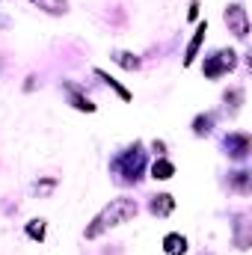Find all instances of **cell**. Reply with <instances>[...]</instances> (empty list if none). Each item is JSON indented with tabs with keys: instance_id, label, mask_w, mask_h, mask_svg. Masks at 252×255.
<instances>
[{
	"instance_id": "1",
	"label": "cell",
	"mask_w": 252,
	"mask_h": 255,
	"mask_svg": "<svg viewBox=\"0 0 252 255\" xmlns=\"http://www.w3.org/2000/svg\"><path fill=\"white\" fill-rule=\"evenodd\" d=\"M136 202L133 199H127V196H119V199H110V205L92 220V226H86V238L92 241V238H98V235H104L107 229H116V226H122L127 220H133L136 217Z\"/></svg>"
},
{
	"instance_id": "2",
	"label": "cell",
	"mask_w": 252,
	"mask_h": 255,
	"mask_svg": "<svg viewBox=\"0 0 252 255\" xmlns=\"http://www.w3.org/2000/svg\"><path fill=\"white\" fill-rule=\"evenodd\" d=\"M142 166H145V154H142V145H139V142H133L125 154L113 163V169H116L125 181H136V178L142 175Z\"/></svg>"
},
{
	"instance_id": "3",
	"label": "cell",
	"mask_w": 252,
	"mask_h": 255,
	"mask_svg": "<svg viewBox=\"0 0 252 255\" xmlns=\"http://www.w3.org/2000/svg\"><path fill=\"white\" fill-rule=\"evenodd\" d=\"M238 65V54L235 51H220L217 57H208L205 60V77H211V80H217V77H223L226 71H232Z\"/></svg>"
},
{
	"instance_id": "4",
	"label": "cell",
	"mask_w": 252,
	"mask_h": 255,
	"mask_svg": "<svg viewBox=\"0 0 252 255\" xmlns=\"http://www.w3.org/2000/svg\"><path fill=\"white\" fill-rule=\"evenodd\" d=\"M226 24H229V30L238 36V39H247V33H250V21H247V9L244 6H229L226 9Z\"/></svg>"
},
{
	"instance_id": "5",
	"label": "cell",
	"mask_w": 252,
	"mask_h": 255,
	"mask_svg": "<svg viewBox=\"0 0 252 255\" xmlns=\"http://www.w3.org/2000/svg\"><path fill=\"white\" fill-rule=\"evenodd\" d=\"M226 148H229V154H232L235 160H244V157L250 154V133H244V130L229 133V136H226Z\"/></svg>"
},
{
	"instance_id": "6",
	"label": "cell",
	"mask_w": 252,
	"mask_h": 255,
	"mask_svg": "<svg viewBox=\"0 0 252 255\" xmlns=\"http://www.w3.org/2000/svg\"><path fill=\"white\" fill-rule=\"evenodd\" d=\"M205 33H208V21H202L196 27V33H193V39H190V45H187V54H184V65H193L199 48H202V42H205Z\"/></svg>"
},
{
	"instance_id": "7",
	"label": "cell",
	"mask_w": 252,
	"mask_h": 255,
	"mask_svg": "<svg viewBox=\"0 0 252 255\" xmlns=\"http://www.w3.org/2000/svg\"><path fill=\"white\" fill-rule=\"evenodd\" d=\"M163 253L166 255H184L187 253V238L184 235H175V232L166 235L163 238Z\"/></svg>"
},
{
	"instance_id": "8",
	"label": "cell",
	"mask_w": 252,
	"mask_h": 255,
	"mask_svg": "<svg viewBox=\"0 0 252 255\" xmlns=\"http://www.w3.org/2000/svg\"><path fill=\"white\" fill-rule=\"evenodd\" d=\"M172 208H175V199L169 193H160V196L151 199V214L154 217H166V214H172Z\"/></svg>"
},
{
	"instance_id": "9",
	"label": "cell",
	"mask_w": 252,
	"mask_h": 255,
	"mask_svg": "<svg viewBox=\"0 0 252 255\" xmlns=\"http://www.w3.org/2000/svg\"><path fill=\"white\" fill-rule=\"evenodd\" d=\"M175 175V166L169 163V160H154V166H151V178H157V181H169Z\"/></svg>"
},
{
	"instance_id": "10",
	"label": "cell",
	"mask_w": 252,
	"mask_h": 255,
	"mask_svg": "<svg viewBox=\"0 0 252 255\" xmlns=\"http://www.w3.org/2000/svg\"><path fill=\"white\" fill-rule=\"evenodd\" d=\"M95 74H98V77H101V80H104L110 89H116L122 101H130V92H127V89L122 86V83H119V80H116V77H110V74H107V71H101V68H95Z\"/></svg>"
},
{
	"instance_id": "11",
	"label": "cell",
	"mask_w": 252,
	"mask_h": 255,
	"mask_svg": "<svg viewBox=\"0 0 252 255\" xmlns=\"http://www.w3.org/2000/svg\"><path fill=\"white\" fill-rule=\"evenodd\" d=\"M68 92H71V107L74 110H83V113H95V104L89 101V98H83L74 86H68Z\"/></svg>"
},
{
	"instance_id": "12",
	"label": "cell",
	"mask_w": 252,
	"mask_h": 255,
	"mask_svg": "<svg viewBox=\"0 0 252 255\" xmlns=\"http://www.w3.org/2000/svg\"><path fill=\"white\" fill-rule=\"evenodd\" d=\"M33 6H39V9H45V12H51V15H63L65 12V0H30Z\"/></svg>"
},
{
	"instance_id": "13",
	"label": "cell",
	"mask_w": 252,
	"mask_h": 255,
	"mask_svg": "<svg viewBox=\"0 0 252 255\" xmlns=\"http://www.w3.org/2000/svg\"><path fill=\"white\" fill-rule=\"evenodd\" d=\"M113 63L127 68V71H133V68H139V60L133 57V54H127V51H113Z\"/></svg>"
},
{
	"instance_id": "14",
	"label": "cell",
	"mask_w": 252,
	"mask_h": 255,
	"mask_svg": "<svg viewBox=\"0 0 252 255\" xmlns=\"http://www.w3.org/2000/svg\"><path fill=\"white\" fill-rule=\"evenodd\" d=\"M27 235L33 241H45V220H30L27 223Z\"/></svg>"
},
{
	"instance_id": "15",
	"label": "cell",
	"mask_w": 252,
	"mask_h": 255,
	"mask_svg": "<svg viewBox=\"0 0 252 255\" xmlns=\"http://www.w3.org/2000/svg\"><path fill=\"white\" fill-rule=\"evenodd\" d=\"M211 125H214V116H199V119L193 122V130L202 136V133H208V130H211Z\"/></svg>"
},
{
	"instance_id": "16",
	"label": "cell",
	"mask_w": 252,
	"mask_h": 255,
	"mask_svg": "<svg viewBox=\"0 0 252 255\" xmlns=\"http://www.w3.org/2000/svg\"><path fill=\"white\" fill-rule=\"evenodd\" d=\"M232 181H235V187H238L241 193L250 190V172H235V178H232Z\"/></svg>"
},
{
	"instance_id": "17",
	"label": "cell",
	"mask_w": 252,
	"mask_h": 255,
	"mask_svg": "<svg viewBox=\"0 0 252 255\" xmlns=\"http://www.w3.org/2000/svg\"><path fill=\"white\" fill-rule=\"evenodd\" d=\"M196 15H199V0H193V3H190V9H187V18H190V21H193Z\"/></svg>"
},
{
	"instance_id": "18",
	"label": "cell",
	"mask_w": 252,
	"mask_h": 255,
	"mask_svg": "<svg viewBox=\"0 0 252 255\" xmlns=\"http://www.w3.org/2000/svg\"><path fill=\"white\" fill-rule=\"evenodd\" d=\"M154 151H157V154H163V151H166V145H163L160 139H154Z\"/></svg>"
}]
</instances>
